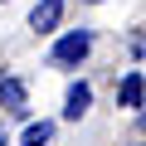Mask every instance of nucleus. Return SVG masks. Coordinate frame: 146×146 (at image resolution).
<instances>
[{
	"instance_id": "obj_7",
	"label": "nucleus",
	"mask_w": 146,
	"mask_h": 146,
	"mask_svg": "<svg viewBox=\"0 0 146 146\" xmlns=\"http://www.w3.org/2000/svg\"><path fill=\"white\" fill-rule=\"evenodd\" d=\"M141 131H146V112H141Z\"/></svg>"
},
{
	"instance_id": "obj_6",
	"label": "nucleus",
	"mask_w": 146,
	"mask_h": 146,
	"mask_svg": "<svg viewBox=\"0 0 146 146\" xmlns=\"http://www.w3.org/2000/svg\"><path fill=\"white\" fill-rule=\"evenodd\" d=\"M54 136V122H34V127H25V146H44Z\"/></svg>"
},
{
	"instance_id": "obj_5",
	"label": "nucleus",
	"mask_w": 146,
	"mask_h": 146,
	"mask_svg": "<svg viewBox=\"0 0 146 146\" xmlns=\"http://www.w3.org/2000/svg\"><path fill=\"white\" fill-rule=\"evenodd\" d=\"M0 102H5V107H25V83L20 78H5V83H0Z\"/></svg>"
},
{
	"instance_id": "obj_1",
	"label": "nucleus",
	"mask_w": 146,
	"mask_h": 146,
	"mask_svg": "<svg viewBox=\"0 0 146 146\" xmlns=\"http://www.w3.org/2000/svg\"><path fill=\"white\" fill-rule=\"evenodd\" d=\"M88 49H93V34H88V29L63 34V39L54 44V63H78V58H88Z\"/></svg>"
},
{
	"instance_id": "obj_2",
	"label": "nucleus",
	"mask_w": 146,
	"mask_h": 146,
	"mask_svg": "<svg viewBox=\"0 0 146 146\" xmlns=\"http://www.w3.org/2000/svg\"><path fill=\"white\" fill-rule=\"evenodd\" d=\"M58 20H63V0H39V5H34V15H29V25H34L39 34H49Z\"/></svg>"
},
{
	"instance_id": "obj_3",
	"label": "nucleus",
	"mask_w": 146,
	"mask_h": 146,
	"mask_svg": "<svg viewBox=\"0 0 146 146\" xmlns=\"http://www.w3.org/2000/svg\"><path fill=\"white\" fill-rule=\"evenodd\" d=\"M141 93H146L141 73H127V78H122V88H117V102H122V107H141Z\"/></svg>"
},
{
	"instance_id": "obj_4",
	"label": "nucleus",
	"mask_w": 146,
	"mask_h": 146,
	"mask_svg": "<svg viewBox=\"0 0 146 146\" xmlns=\"http://www.w3.org/2000/svg\"><path fill=\"white\" fill-rule=\"evenodd\" d=\"M88 102H93V88H88V83H73V88H68V107H63V112H68V117H83V112H88Z\"/></svg>"
},
{
	"instance_id": "obj_8",
	"label": "nucleus",
	"mask_w": 146,
	"mask_h": 146,
	"mask_svg": "<svg viewBox=\"0 0 146 146\" xmlns=\"http://www.w3.org/2000/svg\"><path fill=\"white\" fill-rule=\"evenodd\" d=\"M0 146H10V141H5V136H0Z\"/></svg>"
}]
</instances>
